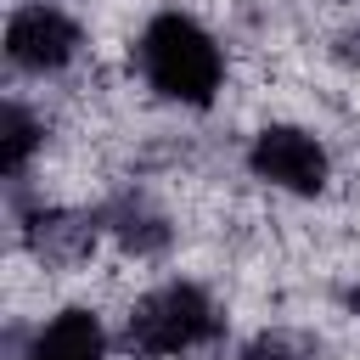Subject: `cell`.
Listing matches in <instances>:
<instances>
[{
	"label": "cell",
	"instance_id": "5b68a950",
	"mask_svg": "<svg viewBox=\"0 0 360 360\" xmlns=\"http://www.w3.org/2000/svg\"><path fill=\"white\" fill-rule=\"evenodd\" d=\"M101 236V214H79V208H34L22 219V248L45 264V270H79L96 253Z\"/></svg>",
	"mask_w": 360,
	"mask_h": 360
},
{
	"label": "cell",
	"instance_id": "277c9868",
	"mask_svg": "<svg viewBox=\"0 0 360 360\" xmlns=\"http://www.w3.org/2000/svg\"><path fill=\"white\" fill-rule=\"evenodd\" d=\"M79 51H84V28L62 6L34 0V6H17L11 22H6V62L17 73H34V79L62 73V68L79 62Z\"/></svg>",
	"mask_w": 360,
	"mask_h": 360
},
{
	"label": "cell",
	"instance_id": "30bf717a",
	"mask_svg": "<svg viewBox=\"0 0 360 360\" xmlns=\"http://www.w3.org/2000/svg\"><path fill=\"white\" fill-rule=\"evenodd\" d=\"M349 309H354V315H360V287H354V292H349Z\"/></svg>",
	"mask_w": 360,
	"mask_h": 360
},
{
	"label": "cell",
	"instance_id": "52a82bcc",
	"mask_svg": "<svg viewBox=\"0 0 360 360\" xmlns=\"http://www.w3.org/2000/svg\"><path fill=\"white\" fill-rule=\"evenodd\" d=\"M17 360H107V326H101L96 309L68 304L28 332Z\"/></svg>",
	"mask_w": 360,
	"mask_h": 360
},
{
	"label": "cell",
	"instance_id": "ba28073f",
	"mask_svg": "<svg viewBox=\"0 0 360 360\" xmlns=\"http://www.w3.org/2000/svg\"><path fill=\"white\" fill-rule=\"evenodd\" d=\"M39 146H45V124H39L22 101H6V112H0V174H6L11 186L28 174V163H34Z\"/></svg>",
	"mask_w": 360,
	"mask_h": 360
},
{
	"label": "cell",
	"instance_id": "3957f363",
	"mask_svg": "<svg viewBox=\"0 0 360 360\" xmlns=\"http://www.w3.org/2000/svg\"><path fill=\"white\" fill-rule=\"evenodd\" d=\"M248 169H253V180H264L270 191H287V197H321L332 180V158L304 124H264L248 141Z\"/></svg>",
	"mask_w": 360,
	"mask_h": 360
},
{
	"label": "cell",
	"instance_id": "8992f818",
	"mask_svg": "<svg viewBox=\"0 0 360 360\" xmlns=\"http://www.w3.org/2000/svg\"><path fill=\"white\" fill-rule=\"evenodd\" d=\"M101 236H112V248L124 259H158V253H169L174 225L146 191H118L101 208Z\"/></svg>",
	"mask_w": 360,
	"mask_h": 360
},
{
	"label": "cell",
	"instance_id": "6da1fadb",
	"mask_svg": "<svg viewBox=\"0 0 360 360\" xmlns=\"http://www.w3.org/2000/svg\"><path fill=\"white\" fill-rule=\"evenodd\" d=\"M135 68L174 107H214L225 90V51L191 11H158L135 39Z\"/></svg>",
	"mask_w": 360,
	"mask_h": 360
},
{
	"label": "cell",
	"instance_id": "9c48e42d",
	"mask_svg": "<svg viewBox=\"0 0 360 360\" xmlns=\"http://www.w3.org/2000/svg\"><path fill=\"white\" fill-rule=\"evenodd\" d=\"M236 360H315V354H309V343L292 338V332H259V338L242 343Z\"/></svg>",
	"mask_w": 360,
	"mask_h": 360
},
{
	"label": "cell",
	"instance_id": "7a4b0ae2",
	"mask_svg": "<svg viewBox=\"0 0 360 360\" xmlns=\"http://www.w3.org/2000/svg\"><path fill=\"white\" fill-rule=\"evenodd\" d=\"M219 332L225 315L197 281H158L124 315V349L141 360H180L191 349H208Z\"/></svg>",
	"mask_w": 360,
	"mask_h": 360
}]
</instances>
